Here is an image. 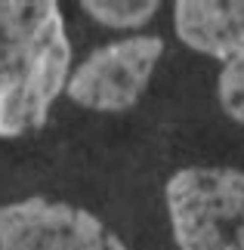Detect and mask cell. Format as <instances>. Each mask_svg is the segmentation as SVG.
<instances>
[{
  "label": "cell",
  "mask_w": 244,
  "mask_h": 250,
  "mask_svg": "<svg viewBox=\"0 0 244 250\" xmlns=\"http://www.w3.org/2000/svg\"><path fill=\"white\" fill-rule=\"evenodd\" d=\"M84 13H90L105 28H139L161 9L158 0H84Z\"/></svg>",
  "instance_id": "8992f818"
},
{
  "label": "cell",
  "mask_w": 244,
  "mask_h": 250,
  "mask_svg": "<svg viewBox=\"0 0 244 250\" xmlns=\"http://www.w3.org/2000/svg\"><path fill=\"white\" fill-rule=\"evenodd\" d=\"M0 250H127L105 223L50 198L0 204Z\"/></svg>",
  "instance_id": "277c9868"
},
{
  "label": "cell",
  "mask_w": 244,
  "mask_h": 250,
  "mask_svg": "<svg viewBox=\"0 0 244 250\" xmlns=\"http://www.w3.org/2000/svg\"><path fill=\"white\" fill-rule=\"evenodd\" d=\"M173 28L185 46L220 62L244 56V0H179Z\"/></svg>",
  "instance_id": "5b68a950"
},
{
  "label": "cell",
  "mask_w": 244,
  "mask_h": 250,
  "mask_svg": "<svg viewBox=\"0 0 244 250\" xmlns=\"http://www.w3.org/2000/svg\"><path fill=\"white\" fill-rule=\"evenodd\" d=\"M68 74L71 43L59 3L0 0V136L16 139L44 127Z\"/></svg>",
  "instance_id": "6da1fadb"
},
{
  "label": "cell",
  "mask_w": 244,
  "mask_h": 250,
  "mask_svg": "<svg viewBox=\"0 0 244 250\" xmlns=\"http://www.w3.org/2000/svg\"><path fill=\"white\" fill-rule=\"evenodd\" d=\"M164 198L179 250H244V170L185 167Z\"/></svg>",
  "instance_id": "7a4b0ae2"
},
{
  "label": "cell",
  "mask_w": 244,
  "mask_h": 250,
  "mask_svg": "<svg viewBox=\"0 0 244 250\" xmlns=\"http://www.w3.org/2000/svg\"><path fill=\"white\" fill-rule=\"evenodd\" d=\"M164 53L155 34H136L105 43L68 74V99L90 111H127L139 102Z\"/></svg>",
  "instance_id": "3957f363"
},
{
  "label": "cell",
  "mask_w": 244,
  "mask_h": 250,
  "mask_svg": "<svg viewBox=\"0 0 244 250\" xmlns=\"http://www.w3.org/2000/svg\"><path fill=\"white\" fill-rule=\"evenodd\" d=\"M217 96H220L222 111L232 121L244 124V56L222 62L220 78H217Z\"/></svg>",
  "instance_id": "52a82bcc"
}]
</instances>
